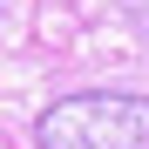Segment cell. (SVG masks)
<instances>
[{
	"label": "cell",
	"instance_id": "6da1fadb",
	"mask_svg": "<svg viewBox=\"0 0 149 149\" xmlns=\"http://www.w3.org/2000/svg\"><path fill=\"white\" fill-rule=\"evenodd\" d=\"M34 149H149V95H61L41 109Z\"/></svg>",
	"mask_w": 149,
	"mask_h": 149
}]
</instances>
